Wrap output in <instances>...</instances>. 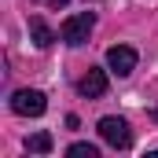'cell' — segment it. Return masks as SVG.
I'll use <instances>...</instances> for the list:
<instances>
[{"mask_svg": "<svg viewBox=\"0 0 158 158\" xmlns=\"http://www.w3.org/2000/svg\"><path fill=\"white\" fill-rule=\"evenodd\" d=\"M92 30H96V15H92V11H81V15H70V19L63 22L59 37L66 40L70 48H77V44H85V40L92 37Z\"/></svg>", "mask_w": 158, "mask_h": 158, "instance_id": "1", "label": "cell"}, {"mask_svg": "<svg viewBox=\"0 0 158 158\" xmlns=\"http://www.w3.org/2000/svg\"><path fill=\"white\" fill-rule=\"evenodd\" d=\"M11 110L22 114V118H40L48 110V99H44V92H37V88H19L11 96Z\"/></svg>", "mask_w": 158, "mask_h": 158, "instance_id": "2", "label": "cell"}, {"mask_svg": "<svg viewBox=\"0 0 158 158\" xmlns=\"http://www.w3.org/2000/svg\"><path fill=\"white\" fill-rule=\"evenodd\" d=\"M99 136H103V140H107V143H110L114 151H125V147L132 143V132H129V121H125V118H114V114L99 121Z\"/></svg>", "mask_w": 158, "mask_h": 158, "instance_id": "3", "label": "cell"}, {"mask_svg": "<svg viewBox=\"0 0 158 158\" xmlns=\"http://www.w3.org/2000/svg\"><path fill=\"white\" fill-rule=\"evenodd\" d=\"M107 66H110V74L129 77V74L136 70V52H132L129 44H114V48L107 52Z\"/></svg>", "mask_w": 158, "mask_h": 158, "instance_id": "4", "label": "cell"}, {"mask_svg": "<svg viewBox=\"0 0 158 158\" xmlns=\"http://www.w3.org/2000/svg\"><path fill=\"white\" fill-rule=\"evenodd\" d=\"M77 92H81V96H88V99H99V96L107 92V70L88 66V74L77 81Z\"/></svg>", "mask_w": 158, "mask_h": 158, "instance_id": "5", "label": "cell"}, {"mask_svg": "<svg viewBox=\"0 0 158 158\" xmlns=\"http://www.w3.org/2000/svg\"><path fill=\"white\" fill-rule=\"evenodd\" d=\"M30 37H33V44H37V48H52L55 33H52V26H48L44 19H30Z\"/></svg>", "mask_w": 158, "mask_h": 158, "instance_id": "6", "label": "cell"}, {"mask_svg": "<svg viewBox=\"0 0 158 158\" xmlns=\"http://www.w3.org/2000/svg\"><path fill=\"white\" fill-rule=\"evenodd\" d=\"M26 151H30V155H48V151H52V136H48V132H33V136L26 140Z\"/></svg>", "mask_w": 158, "mask_h": 158, "instance_id": "7", "label": "cell"}, {"mask_svg": "<svg viewBox=\"0 0 158 158\" xmlns=\"http://www.w3.org/2000/svg\"><path fill=\"white\" fill-rule=\"evenodd\" d=\"M66 155H70V158H99V151H96L92 143H70Z\"/></svg>", "mask_w": 158, "mask_h": 158, "instance_id": "8", "label": "cell"}, {"mask_svg": "<svg viewBox=\"0 0 158 158\" xmlns=\"http://www.w3.org/2000/svg\"><path fill=\"white\" fill-rule=\"evenodd\" d=\"M44 4H52V7H66L70 0H44Z\"/></svg>", "mask_w": 158, "mask_h": 158, "instance_id": "9", "label": "cell"}]
</instances>
